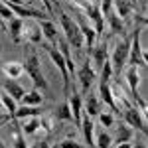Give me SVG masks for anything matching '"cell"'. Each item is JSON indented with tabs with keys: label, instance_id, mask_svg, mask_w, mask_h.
Returning <instances> with one entry per match:
<instances>
[{
	"label": "cell",
	"instance_id": "83f0119b",
	"mask_svg": "<svg viewBox=\"0 0 148 148\" xmlns=\"http://www.w3.org/2000/svg\"><path fill=\"white\" fill-rule=\"evenodd\" d=\"M28 44H42V30H40V26H30V30H28Z\"/></svg>",
	"mask_w": 148,
	"mask_h": 148
},
{
	"label": "cell",
	"instance_id": "ffe728a7",
	"mask_svg": "<svg viewBox=\"0 0 148 148\" xmlns=\"http://www.w3.org/2000/svg\"><path fill=\"white\" fill-rule=\"evenodd\" d=\"M99 113H101V103H99V99H97V95L89 93V95H87V103H85V114L97 116Z\"/></svg>",
	"mask_w": 148,
	"mask_h": 148
},
{
	"label": "cell",
	"instance_id": "e0dca14e",
	"mask_svg": "<svg viewBox=\"0 0 148 148\" xmlns=\"http://www.w3.org/2000/svg\"><path fill=\"white\" fill-rule=\"evenodd\" d=\"M91 57H93V61H95V65H97V67H101L103 63H105V59L109 57V51H107V40L101 42L97 47H93Z\"/></svg>",
	"mask_w": 148,
	"mask_h": 148
},
{
	"label": "cell",
	"instance_id": "8fae6325",
	"mask_svg": "<svg viewBox=\"0 0 148 148\" xmlns=\"http://www.w3.org/2000/svg\"><path fill=\"white\" fill-rule=\"evenodd\" d=\"M44 113V109H40L38 105H22L20 109H16L14 113H12L10 119H14V121H18V119H28V116H40V114Z\"/></svg>",
	"mask_w": 148,
	"mask_h": 148
},
{
	"label": "cell",
	"instance_id": "3957f363",
	"mask_svg": "<svg viewBox=\"0 0 148 148\" xmlns=\"http://www.w3.org/2000/svg\"><path fill=\"white\" fill-rule=\"evenodd\" d=\"M128 49H130V38H123V40H119L116 42V46H114V51L113 56H111V67L113 71H123L126 65V59H128Z\"/></svg>",
	"mask_w": 148,
	"mask_h": 148
},
{
	"label": "cell",
	"instance_id": "d590c367",
	"mask_svg": "<svg viewBox=\"0 0 148 148\" xmlns=\"http://www.w3.org/2000/svg\"><path fill=\"white\" fill-rule=\"evenodd\" d=\"M116 148H132V144H130V142H119Z\"/></svg>",
	"mask_w": 148,
	"mask_h": 148
},
{
	"label": "cell",
	"instance_id": "d6a6232c",
	"mask_svg": "<svg viewBox=\"0 0 148 148\" xmlns=\"http://www.w3.org/2000/svg\"><path fill=\"white\" fill-rule=\"evenodd\" d=\"M44 2V6H46L47 14H53V0H42Z\"/></svg>",
	"mask_w": 148,
	"mask_h": 148
},
{
	"label": "cell",
	"instance_id": "ab89813d",
	"mask_svg": "<svg viewBox=\"0 0 148 148\" xmlns=\"http://www.w3.org/2000/svg\"><path fill=\"white\" fill-rule=\"evenodd\" d=\"M2 109H4V107H2V101H0V111H2Z\"/></svg>",
	"mask_w": 148,
	"mask_h": 148
},
{
	"label": "cell",
	"instance_id": "ba28073f",
	"mask_svg": "<svg viewBox=\"0 0 148 148\" xmlns=\"http://www.w3.org/2000/svg\"><path fill=\"white\" fill-rule=\"evenodd\" d=\"M77 26H79L81 36H83V44H85L87 51H89V56H91L93 47H95V40H97V34H95V30H93L91 26L87 24V20H85L83 16H79V22H77Z\"/></svg>",
	"mask_w": 148,
	"mask_h": 148
},
{
	"label": "cell",
	"instance_id": "277c9868",
	"mask_svg": "<svg viewBox=\"0 0 148 148\" xmlns=\"http://www.w3.org/2000/svg\"><path fill=\"white\" fill-rule=\"evenodd\" d=\"M126 65H134V67H146V51H142L140 47V30H134L132 40H130V49H128V59Z\"/></svg>",
	"mask_w": 148,
	"mask_h": 148
},
{
	"label": "cell",
	"instance_id": "d6986e66",
	"mask_svg": "<svg viewBox=\"0 0 148 148\" xmlns=\"http://www.w3.org/2000/svg\"><path fill=\"white\" fill-rule=\"evenodd\" d=\"M2 71L10 77V79H18L24 73V65L18 61H8V63H2Z\"/></svg>",
	"mask_w": 148,
	"mask_h": 148
},
{
	"label": "cell",
	"instance_id": "484cf974",
	"mask_svg": "<svg viewBox=\"0 0 148 148\" xmlns=\"http://www.w3.org/2000/svg\"><path fill=\"white\" fill-rule=\"evenodd\" d=\"M111 142H113L111 134L105 132V130H101V132L97 134V138H95V148H109V146H111Z\"/></svg>",
	"mask_w": 148,
	"mask_h": 148
},
{
	"label": "cell",
	"instance_id": "d4e9b609",
	"mask_svg": "<svg viewBox=\"0 0 148 148\" xmlns=\"http://www.w3.org/2000/svg\"><path fill=\"white\" fill-rule=\"evenodd\" d=\"M132 136V128L128 125H119L116 126V142H128Z\"/></svg>",
	"mask_w": 148,
	"mask_h": 148
},
{
	"label": "cell",
	"instance_id": "7402d4cb",
	"mask_svg": "<svg viewBox=\"0 0 148 148\" xmlns=\"http://www.w3.org/2000/svg\"><path fill=\"white\" fill-rule=\"evenodd\" d=\"M38 130H40V116H28L26 123H24V126H22L24 136H26V134L30 136V134H34Z\"/></svg>",
	"mask_w": 148,
	"mask_h": 148
},
{
	"label": "cell",
	"instance_id": "8992f818",
	"mask_svg": "<svg viewBox=\"0 0 148 148\" xmlns=\"http://www.w3.org/2000/svg\"><path fill=\"white\" fill-rule=\"evenodd\" d=\"M125 121L128 126H134L140 132L146 134V119H144V114L140 113L136 107H132V105L125 107Z\"/></svg>",
	"mask_w": 148,
	"mask_h": 148
},
{
	"label": "cell",
	"instance_id": "4dcf8cb0",
	"mask_svg": "<svg viewBox=\"0 0 148 148\" xmlns=\"http://www.w3.org/2000/svg\"><path fill=\"white\" fill-rule=\"evenodd\" d=\"M0 18H2V20H12V18H14V12H12L6 4H2V2H0Z\"/></svg>",
	"mask_w": 148,
	"mask_h": 148
},
{
	"label": "cell",
	"instance_id": "52a82bcc",
	"mask_svg": "<svg viewBox=\"0 0 148 148\" xmlns=\"http://www.w3.org/2000/svg\"><path fill=\"white\" fill-rule=\"evenodd\" d=\"M77 77H79V83H81V89H83V93H89V89H91L93 81L97 79V73H95V69L89 65V61L87 63H83L77 71Z\"/></svg>",
	"mask_w": 148,
	"mask_h": 148
},
{
	"label": "cell",
	"instance_id": "f35d334b",
	"mask_svg": "<svg viewBox=\"0 0 148 148\" xmlns=\"http://www.w3.org/2000/svg\"><path fill=\"white\" fill-rule=\"evenodd\" d=\"M0 148H6V146H4V142H2V140H0Z\"/></svg>",
	"mask_w": 148,
	"mask_h": 148
},
{
	"label": "cell",
	"instance_id": "2e32d148",
	"mask_svg": "<svg viewBox=\"0 0 148 148\" xmlns=\"http://www.w3.org/2000/svg\"><path fill=\"white\" fill-rule=\"evenodd\" d=\"M113 6H114V14L121 18V20H125L130 16V12H132V2L130 0H113Z\"/></svg>",
	"mask_w": 148,
	"mask_h": 148
},
{
	"label": "cell",
	"instance_id": "ac0fdd59",
	"mask_svg": "<svg viewBox=\"0 0 148 148\" xmlns=\"http://www.w3.org/2000/svg\"><path fill=\"white\" fill-rule=\"evenodd\" d=\"M99 95H101V99L113 111H116V105H114V95H113V91H111V85H109V81H101V85H99Z\"/></svg>",
	"mask_w": 148,
	"mask_h": 148
},
{
	"label": "cell",
	"instance_id": "44dd1931",
	"mask_svg": "<svg viewBox=\"0 0 148 148\" xmlns=\"http://www.w3.org/2000/svg\"><path fill=\"white\" fill-rule=\"evenodd\" d=\"M12 134H14V148H28L24 132H22V126L18 125L14 119H12Z\"/></svg>",
	"mask_w": 148,
	"mask_h": 148
},
{
	"label": "cell",
	"instance_id": "5bb4252c",
	"mask_svg": "<svg viewBox=\"0 0 148 148\" xmlns=\"http://www.w3.org/2000/svg\"><path fill=\"white\" fill-rule=\"evenodd\" d=\"M4 91L8 93V95H10V97H12V99H14L16 103H18V101H22L24 93H26L22 85H18V83H16L14 79H8L6 83H4Z\"/></svg>",
	"mask_w": 148,
	"mask_h": 148
},
{
	"label": "cell",
	"instance_id": "603a6c76",
	"mask_svg": "<svg viewBox=\"0 0 148 148\" xmlns=\"http://www.w3.org/2000/svg\"><path fill=\"white\" fill-rule=\"evenodd\" d=\"M107 22H109V26H111V30H113L114 34H121V32H125V24H123V20L114 14L113 10L107 14Z\"/></svg>",
	"mask_w": 148,
	"mask_h": 148
},
{
	"label": "cell",
	"instance_id": "8d00e7d4",
	"mask_svg": "<svg viewBox=\"0 0 148 148\" xmlns=\"http://www.w3.org/2000/svg\"><path fill=\"white\" fill-rule=\"evenodd\" d=\"M0 30H2V32H8V28L4 26V22H2V18H0Z\"/></svg>",
	"mask_w": 148,
	"mask_h": 148
},
{
	"label": "cell",
	"instance_id": "4fadbf2b",
	"mask_svg": "<svg viewBox=\"0 0 148 148\" xmlns=\"http://www.w3.org/2000/svg\"><path fill=\"white\" fill-rule=\"evenodd\" d=\"M40 30H42V36L46 38L47 42H51V44H56L57 42V30H56V24L51 22V20H40Z\"/></svg>",
	"mask_w": 148,
	"mask_h": 148
},
{
	"label": "cell",
	"instance_id": "7a4b0ae2",
	"mask_svg": "<svg viewBox=\"0 0 148 148\" xmlns=\"http://www.w3.org/2000/svg\"><path fill=\"white\" fill-rule=\"evenodd\" d=\"M24 65V71L30 75V79L34 83V87H42V89H47V81L44 79V73H42V63L36 53H28L26 56V61L22 63Z\"/></svg>",
	"mask_w": 148,
	"mask_h": 148
},
{
	"label": "cell",
	"instance_id": "6da1fadb",
	"mask_svg": "<svg viewBox=\"0 0 148 148\" xmlns=\"http://www.w3.org/2000/svg\"><path fill=\"white\" fill-rule=\"evenodd\" d=\"M59 22H61V30L65 34V42L69 44V47L81 51V47H83V36H81V30H79V26H77V22H73L71 16H67L65 12H59Z\"/></svg>",
	"mask_w": 148,
	"mask_h": 148
},
{
	"label": "cell",
	"instance_id": "1f68e13d",
	"mask_svg": "<svg viewBox=\"0 0 148 148\" xmlns=\"http://www.w3.org/2000/svg\"><path fill=\"white\" fill-rule=\"evenodd\" d=\"M59 148H85V146L79 144V142H75V140H61Z\"/></svg>",
	"mask_w": 148,
	"mask_h": 148
},
{
	"label": "cell",
	"instance_id": "f1b7e54d",
	"mask_svg": "<svg viewBox=\"0 0 148 148\" xmlns=\"http://www.w3.org/2000/svg\"><path fill=\"white\" fill-rule=\"evenodd\" d=\"M22 103L24 105H40L42 103V95L38 91H30V93H24V97H22Z\"/></svg>",
	"mask_w": 148,
	"mask_h": 148
},
{
	"label": "cell",
	"instance_id": "7c38bea8",
	"mask_svg": "<svg viewBox=\"0 0 148 148\" xmlns=\"http://www.w3.org/2000/svg\"><path fill=\"white\" fill-rule=\"evenodd\" d=\"M81 130H83V136H85V140H87V144L91 148H95V136H93V128H95V125H93L91 116L89 114H85V116H81Z\"/></svg>",
	"mask_w": 148,
	"mask_h": 148
},
{
	"label": "cell",
	"instance_id": "4316f807",
	"mask_svg": "<svg viewBox=\"0 0 148 148\" xmlns=\"http://www.w3.org/2000/svg\"><path fill=\"white\" fill-rule=\"evenodd\" d=\"M56 119H57V121H73V116H71V109H69V103H63V105L56 111Z\"/></svg>",
	"mask_w": 148,
	"mask_h": 148
},
{
	"label": "cell",
	"instance_id": "74e56055",
	"mask_svg": "<svg viewBox=\"0 0 148 148\" xmlns=\"http://www.w3.org/2000/svg\"><path fill=\"white\" fill-rule=\"evenodd\" d=\"M132 148H146V144H144V142H138V144H134Z\"/></svg>",
	"mask_w": 148,
	"mask_h": 148
},
{
	"label": "cell",
	"instance_id": "836d02e7",
	"mask_svg": "<svg viewBox=\"0 0 148 148\" xmlns=\"http://www.w3.org/2000/svg\"><path fill=\"white\" fill-rule=\"evenodd\" d=\"M32 148H49V142L47 140H38L36 144H32Z\"/></svg>",
	"mask_w": 148,
	"mask_h": 148
},
{
	"label": "cell",
	"instance_id": "9c48e42d",
	"mask_svg": "<svg viewBox=\"0 0 148 148\" xmlns=\"http://www.w3.org/2000/svg\"><path fill=\"white\" fill-rule=\"evenodd\" d=\"M69 109H71V116H73V121H75V125L81 126V116H83V101H81V95H77V93L73 91L71 95H69Z\"/></svg>",
	"mask_w": 148,
	"mask_h": 148
},
{
	"label": "cell",
	"instance_id": "f546056e",
	"mask_svg": "<svg viewBox=\"0 0 148 148\" xmlns=\"http://www.w3.org/2000/svg\"><path fill=\"white\" fill-rule=\"evenodd\" d=\"M97 116H99V121H101V125L105 126V128H109V126H113V125H114V116H113V113H99Z\"/></svg>",
	"mask_w": 148,
	"mask_h": 148
},
{
	"label": "cell",
	"instance_id": "5b68a950",
	"mask_svg": "<svg viewBox=\"0 0 148 148\" xmlns=\"http://www.w3.org/2000/svg\"><path fill=\"white\" fill-rule=\"evenodd\" d=\"M47 53L51 57V61L56 63V67L61 73V79H63V91L65 95H69V73H67V65H65V57L61 51H57L56 47H47Z\"/></svg>",
	"mask_w": 148,
	"mask_h": 148
},
{
	"label": "cell",
	"instance_id": "9a60e30c",
	"mask_svg": "<svg viewBox=\"0 0 148 148\" xmlns=\"http://www.w3.org/2000/svg\"><path fill=\"white\" fill-rule=\"evenodd\" d=\"M22 30H24V22L20 18H12L10 20V28H8V34H10L12 42L14 44H20V40H22Z\"/></svg>",
	"mask_w": 148,
	"mask_h": 148
},
{
	"label": "cell",
	"instance_id": "cb8c5ba5",
	"mask_svg": "<svg viewBox=\"0 0 148 148\" xmlns=\"http://www.w3.org/2000/svg\"><path fill=\"white\" fill-rule=\"evenodd\" d=\"M0 101H2V107H4V109L8 111V114L12 116V113L18 109V107H16V101H14V99H12V97H10L6 91H4V89L0 91Z\"/></svg>",
	"mask_w": 148,
	"mask_h": 148
},
{
	"label": "cell",
	"instance_id": "e575fe53",
	"mask_svg": "<svg viewBox=\"0 0 148 148\" xmlns=\"http://www.w3.org/2000/svg\"><path fill=\"white\" fill-rule=\"evenodd\" d=\"M8 121H10V114H8V113H6V114L0 113V125H4V123H8Z\"/></svg>",
	"mask_w": 148,
	"mask_h": 148
},
{
	"label": "cell",
	"instance_id": "30bf717a",
	"mask_svg": "<svg viewBox=\"0 0 148 148\" xmlns=\"http://www.w3.org/2000/svg\"><path fill=\"white\" fill-rule=\"evenodd\" d=\"M12 12H14V16H24V18H36V20H46L44 18V14L38 10H32V8H26L24 4H6Z\"/></svg>",
	"mask_w": 148,
	"mask_h": 148
}]
</instances>
